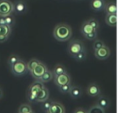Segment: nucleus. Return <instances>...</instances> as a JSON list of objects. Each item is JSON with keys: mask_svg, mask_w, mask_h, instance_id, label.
<instances>
[{"mask_svg": "<svg viewBox=\"0 0 127 113\" xmlns=\"http://www.w3.org/2000/svg\"><path fill=\"white\" fill-rule=\"evenodd\" d=\"M72 30L70 25L66 24H59L56 25L53 30V37L59 42H65L71 37Z\"/></svg>", "mask_w": 127, "mask_h": 113, "instance_id": "nucleus-1", "label": "nucleus"}, {"mask_svg": "<svg viewBox=\"0 0 127 113\" xmlns=\"http://www.w3.org/2000/svg\"><path fill=\"white\" fill-rule=\"evenodd\" d=\"M11 72L17 77L23 76V75H25V73L28 71L27 66H26V63H25V61L21 60V59H19L16 64L11 65Z\"/></svg>", "mask_w": 127, "mask_h": 113, "instance_id": "nucleus-2", "label": "nucleus"}, {"mask_svg": "<svg viewBox=\"0 0 127 113\" xmlns=\"http://www.w3.org/2000/svg\"><path fill=\"white\" fill-rule=\"evenodd\" d=\"M14 11V5L10 0H0V17H6Z\"/></svg>", "mask_w": 127, "mask_h": 113, "instance_id": "nucleus-3", "label": "nucleus"}, {"mask_svg": "<svg viewBox=\"0 0 127 113\" xmlns=\"http://www.w3.org/2000/svg\"><path fill=\"white\" fill-rule=\"evenodd\" d=\"M85 50L83 43L79 40H72L68 45V52L72 57H74L78 53H79L81 51Z\"/></svg>", "mask_w": 127, "mask_h": 113, "instance_id": "nucleus-4", "label": "nucleus"}, {"mask_svg": "<svg viewBox=\"0 0 127 113\" xmlns=\"http://www.w3.org/2000/svg\"><path fill=\"white\" fill-rule=\"evenodd\" d=\"M111 54V51H110L109 47H107L106 45H104L103 47L99 48L98 50H96L94 55L99 60H104V59H107L110 56Z\"/></svg>", "mask_w": 127, "mask_h": 113, "instance_id": "nucleus-5", "label": "nucleus"}, {"mask_svg": "<svg viewBox=\"0 0 127 113\" xmlns=\"http://www.w3.org/2000/svg\"><path fill=\"white\" fill-rule=\"evenodd\" d=\"M47 70H48V68L46 67L45 64H43V63L41 62L38 65H37L32 71H31V74H32V76L34 78L38 80Z\"/></svg>", "mask_w": 127, "mask_h": 113, "instance_id": "nucleus-6", "label": "nucleus"}, {"mask_svg": "<svg viewBox=\"0 0 127 113\" xmlns=\"http://www.w3.org/2000/svg\"><path fill=\"white\" fill-rule=\"evenodd\" d=\"M54 82L56 85H58V87L61 86V85H67V84L71 83V77L67 72L62 73V74L58 75V76H55Z\"/></svg>", "mask_w": 127, "mask_h": 113, "instance_id": "nucleus-7", "label": "nucleus"}, {"mask_svg": "<svg viewBox=\"0 0 127 113\" xmlns=\"http://www.w3.org/2000/svg\"><path fill=\"white\" fill-rule=\"evenodd\" d=\"M86 92L88 94V96L92 97H99L101 94V90L100 87L95 83H92L87 87L86 89Z\"/></svg>", "mask_w": 127, "mask_h": 113, "instance_id": "nucleus-8", "label": "nucleus"}, {"mask_svg": "<svg viewBox=\"0 0 127 113\" xmlns=\"http://www.w3.org/2000/svg\"><path fill=\"white\" fill-rule=\"evenodd\" d=\"M47 113H65V109L64 107L63 104H59L57 102L51 103L48 111H46Z\"/></svg>", "mask_w": 127, "mask_h": 113, "instance_id": "nucleus-9", "label": "nucleus"}, {"mask_svg": "<svg viewBox=\"0 0 127 113\" xmlns=\"http://www.w3.org/2000/svg\"><path fill=\"white\" fill-rule=\"evenodd\" d=\"M14 5V11L18 15H23L26 12L27 5L24 0H18Z\"/></svg>", "mask_w": 127, "mask_h": 113, "instance_id": "nucleus-10", "label": "nucleus"}, {"mask_svg": "<svg viewBox=\"0 0 127 113\" xmlns=\"http://www.w3.org/2000/svg\"><path fill=\"white\" fill-rule=\"evenodd\" d=\"M49 98V90H47V88L43 87L37 94V102H44Z\"/></svg>", "mask_w": 127, "mask_h": 113, "instance_id": "nucleus-11", "label": "nucleus"}, {"mask_svg": "<svg viewBox=\"0 0 127 113\" xmlns=\"http://www.w3.org/2000/svg\"><path fill=\"white\" fill-rule=\"evenodd\" d=\"M91 6H92V10L96 11H103L105 6V1L104 0H92Z\"/></svg>", "mask_w": 127, "mask_h": 113, "instance_id": "nucleus-12", "label": "nucleus"}, {"mask_svg": "<svg viewBox=\"0 0 127 113\" xmlns=\"http://www.w3.org/2000/svg\"><path fill=\"white\" fill-rule=\"evenodd\" d=\"M44 86V83L40 82L39 80H37L35 83H33L29 87V92H34V93L37 94V92H38Z\"/></svg>", "mask_w": 127, "mask_h": 113, "instance_id": "nucleus-13", "label": "nucleus"}, {"mask_svg": "<svg viewBox=\"0 0 127 113\" xmlns=\"http://www.w3.org/2000/svg\"><path fill=\"white\" fill-rule=\"evenodd\" d=\"M105 22L109 26L116 27V25H117V14H106Z\"/></svg>", "mask_w": 127, "mask_h": 113, "instance_id": "nucleus-14", "label": "nucleus"}, {"mask_svg": "<svg viewBox=\"0 0 127 113\" xmlns=\"http://www.w3.org/2000/svg\"><path fill=\"white\" fill-rule=\"evenodd\" d=\"M104 11L106 14H117V4L116 3H109L104 6Z\"/></svg>", "mask_w": 127, "mask_h": 113, "instance_id": "nucleus-15", "label": "nucleus"}, {"mask_svg": "<svg viewBox=\"0 0 127 113\" xmlns=\"http://www.w3.org/2000/svg\"><path fill=\"white\" fill-rule=\"evenodd\" d=\"M70 94H71V97L72 98H79L80 97L82 96V90L81 88L77 86H71V90H70Z\"/></svg>", "mask_w": 127, "mask_h": 113, "instance_id": "nucleus-16", "label": "nucleus"}, {"mask_svg": "<svg viewBox=\"0 0 127 113\" xmlns=\"http://www.w3.org/2000/svg\"><path fill=\"white\" fill-rule=\"evenodd\" d=\"M53 77H54V75H53L52 71L47 70V71L43 74V76L41 77L38 80L40 82H42V83H47V82H50L51 79H52Z\"/></svg>", "mask_w": 127, "mask_h": 113, "instance_id": "nucleus-17", "label": "nucleus"}, {"mask_svg": "<svg viewBox=\"0 0 127 113\" xmlns=\"http://www.w3.org/2000/svg\"><path fill=\"white\" fill-rule=\"evenodd\" d=\"M97 105H99L101 108H103L104 110L107 109L110 105V100L108 97H100L97 101Z\"/></svg>", "mask_w": 127, "mask_h": 113, "instance_id": "nucleus-18", "label": "nucleus"}, {"mask_svg": "<svg viewBox=\"0 0 127 113\" xmlns=\"http://www.w3.org/2000/svg\"><path fill=\"white\" fill-rule=\"evenodd\" d=\"M40 61L39 60H37V59H36V58H32V59H31L30 61H29L28 63H26V66H27V70H28L29 71H32V70L34 69V68L36 67L37 65H38L39 64H40Z\"/></svg>", "mask_w": 127, "mask_h": 113, "instance_id": "nucleus-19", "label": "nucleus"}, {"mask_svg": "<svg viewBox=\"0 0 127 113\" xmlns=\"http://www.w3.org/2000/svg\"><path fill=\"white\" fill-rule=\"evenodd\" d=\"M93 30V28H92V26H91L90 25H89V23L87 21L84 22L83 25H82L81 26V32L83 35H85V34L89 33V32H92Z\"/></svg>", "mask_w": 127, "mask_h": 113, "instance_id": "nucleus-20", "label": "nucleus"}, {"mask_svg": "<svg viewBox=\"0 0 127 113\" xmlns=\"http://www.w3.org/2000/svg\"><path fill=\"white\" fill-rule=\"evenodd\" d=\"M11 31V27L7 25H0V35L10 36Z\"/></svg>", "mask_w": 127, "mask_h": 113, "instance_id": "nucleus-21", "label": "nucleus"}, {"mask_svg": "<svg viewBox=\"0 0 127 113\" xmlns=\"http://www.w3.org/2000/svg\"><path fill=\"white\" fill-rule=\"evenodd\" d=\"M64 72H66V70H65V68H64V66H63L62 64H57L54 67L53 71H52L54 76H58V75H60Z\"/></svg>", "mask_w": 127, "mask_h": 113, "instance_id": "nucleus-22", "label": "nucleus"}, {"mask_svg": "<svg viewBox=\"0 0 127 113\" xmlns=\"http://www.w3.org/2000/svg\"><path fill=\"white\" fill-rule=\"evenodd\" d=\"M87 113H105L104 110L103 108H101L99 105L95 104V105H92L90 109L88 110Z\"/></svg>", "mask_w": 127, "mask_h": 113, "instance_id": "nucleus-23", "label": "nucleus"}, {"mask_svg": "<svg viewBox=\"0 0 127 113\" xmlns=\"http://www.w3.org/2000/svg\"><path fill=\"white\" fill-rule=\"evenodd\" d=\"M74 58L76 59L77 61H78V62H82V61L85 60V59L86 58V51H85V50H83V51H81L79 53H78V54L74 56Z\"/></svg>", "mask_w": 127, "mask_h": 113, "instance_id": "nucleus-24", "label": "nucleus"}, {"mask_svg": "<svg viewBox=\"0 0 127 113\" xmlns=\"http://www.w3.org/2000/svg\"><path fill=\"white\" fill-rule=\"evenodd\" d=\"M19 56L16 54H11V56H9V58H8V64L10 66L13 65L14 64H16L18 60H19Z\"/></svg>", "mask_w": 127, "mask_h": 113, "instance_id": "nucleus-25", "label": "nucleus"}, {"mask_svg": "<svg viewBox=\"0 0 127 113\" xmlns=\"http://www.w3.org/2000/svg\"><path fill=\"white\" fill-rule=\"evenodd\" d=\"M71 88V83L67 84V85H61V86H58V90L61 93L64 94H66V93H69L70 90Z\"/></svg>", "mask_w": 127, "mask_h": 113, "instance_id": "nucleus-26", "label": "nucleus"}, {"mask_svg": "<svg viewBox=\"0 0 127 113\" xmlns=\"http://www.w3.org/2000/svg\"><path fill=\"white\" fill-rule=\"evenodd\" d=\"M31 111H32V107L27 104H21L20 107L18 108V113H27Z\"/></svg>", "mask_w": 127, "mask_h": 113, "instance_id": "nucleus-27", "label": "nucleus"}, {"mask_svg": "<svg viewBox=\"0 0 127 113\" xmlns=\"http://www.w3.org/2000/svg\"><path fill=\"white\" fill-rule=\"evenodd\" d=\"M87 22L89 23V25L93 28L94 30H97L99 28V24L97 22V20H96L95 18H90V19L87 20Z\"/></svg>", "mask_w": 127, "mask_h": 113, "instance_id": "nucleus-28", "label": "nucleus"}, {"mask_svg": "<svg viewBox=\"0 0 127 113\" xmlns=\"http://www.w3.org/2000/svg\"><path fill=\"white\" fill-rule=\"evenodd\" d=\"M85 37L86 39H88V40H95L96 38H97V30H92V32H89V33L85 34Z\"/></svg>", "mask_w": 127, "mask_h": 113, "instance_id": "nucleus-29", "label": "nucleus"}, {"mask_svg": "<svg viewBox=\"0 0 127 113\" xmlns=\"http://www.w3.org/2000/svg\"><path fill=\"white\" fill-rule=\"evenodd\" d=\"M4 19H5V23L7 25H9V26H12L13 25H14V22H15V19L14 18H13V16H11V15H8V16L4 17Z\"/></svg>", "mask_w": 127, "mask_h": 113, "instance_id": "nucleus-30", "label": "nucleus"}, {"mask_svg": "<svg viewBox=\"0 0 127 113\" xmlns=\"http://www.w3.org/2000/svg\"><path fill=\"white\" fill-rule=\"evenodd\" d=\"M104 45V42H103L102 40H99V39H97V40L94 41L93 43V49L94 51H96V50H98L99 48L103 47V46Z\"/></svg>", "mask_w": 127, "mask_h": 113, "instance_id": "nucleus-31", "label": "nucleus"}, {"mask_svg": "<svg viewBox=\"0 0 127 113\" xmlns=\"http://www.w3.org/2000/svg\"><path fill=\"white\" fill-rule=\"evenodd\" d=\"M27 99H28L30 102H36V100H37V93H34V92H28Z\"/></svg>", "mask_w": 127, "mask_h": 113, "instance_id": "nucleus-32", "label": "nucleus"}, {"mask_svg": "<svg viewBox=\"0 0 127 113\" xmlns=\"http://www.w3.org/2000/svg\"><path fill=\"white\" fill-rule=\"evenodd\" d=\"M43 103H44V104H43V108H44V111H47L48 109H49V107H50V105H51V103L47 102V100L44 101V102H43Z\"/></svg>", "mask_w": 127, "mask_h": 113, "instance_id": "nucleus-33", "label": "nucleus"}, {"mask_svg": "<svg viewBox=\"0 0 127 113\" xmlns=\"http://www.w3.org/2000/svg\"><path fill=\"white\" fill-rule=\"evenodd\" d=\"M9 38V36L6 35H0V43H4Z\"/></svg>", "mask_w": 127, "mask_h": 113, "instance_id": "nucleus-34", "label": "nucleus"}, {"mask_svg": "<svg viewBox=\"0 0 127 113\" xmlns=\"http://www.w3.org/2000/svg\"><path fill=\"white\" fill-rule=\"evenodd\" d=\"M74 113H87V111H85L83 108H78L74 111Z\"/></svg>", "mask_w": 127, "mask_h": 113, "instance_id": "nucleus-35", "label": "nucleus"}, {"mask_svg": "<svg viewBox=\"0 0 127 113\" xmlns=\"http://www.w3.org/2000/svg\"><path fill=\"white\" fill-rule=\"evenodd\" d=\"M0 25H6L4 17H0Z\"/></svg>", "mask_w": 127, "mask_h": 113, "instance_id": "nucleus-36", "label": "nucleus"}, {"mask_svg": "<svg viewBox=\"0 0 127 113\" xmlns=\"http://www.w3.org/2000/svg\"><path fill=\"white\" fill-rule=\"evenodd\" d=\"M3 97V91L1 90V89H0V98Z\"/></svg>", "mask_w": 127, "mask_h": 113, "instance_id": "nucleus-37", "label": "nucleus"}, {"mask_svg": "<svg viewBox=\"0 0 127 113\" xmlns=\"http://www.w3.org/2000/svg\"><path fill=\"white\" fill-rule=\"evenodd\" d=\"M27 113H35L34 111H29V112H27Z\"/></svg>", "mask_w": 127, "mask_h": 113, "instance_id": "nucleus-38", "label": "nucleus"}]
</instances>
